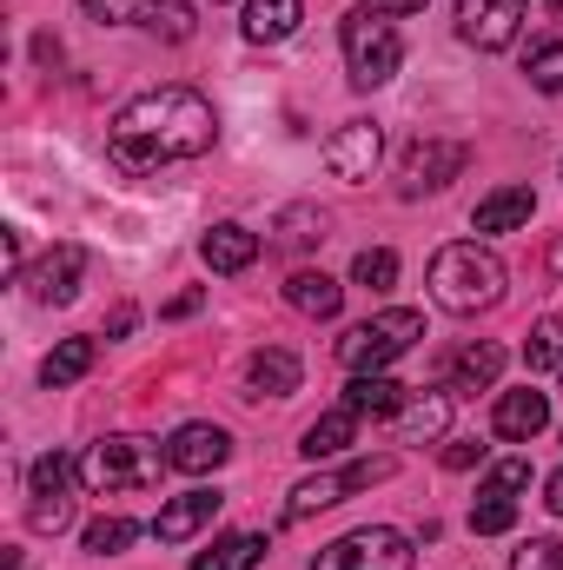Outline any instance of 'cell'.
Instances as JSON below:
<instances>
[{"mask_svg": "<svg viewBox=\"0 0 563 570\" xmlns=\"http://www.w3.org/2000/svg\"><path fill=\"white\" fill-rule=\"evenodd\" d=\"M213 140H219V114H213L206 94H192V87H152V94L127 100L113 114L107 159L120 173H159V166L213 153Z\"/></svg>", "mask_w": 563, "mask_h": 570, "instance_id": "6da1fadb", "label": "cell"}, {"mask_svg": "<svg viewBox=\"0 0 563 570\" xmlns=\"http://www.w3.org/2000/svg\"><path fill=\"white\" fill-rule=\"evenodd\" d=\"M431 298H437L444 312H457V318L491 312V305L504 298V259H497L491 246H477V239L444 246V253L431 259Z\"/></svg>", "mask_w": 563, "mask_h": 570, "instance_id": "7a4b0ae2", "label": "cell"}, {"mask_svg": "<svg viewBox=\"0 0 563 570\" xmlns=\"http://www.w3.org/2000/svg\"><path fill=\"white\" fill-rule=\"evenodd\" d=\"M159 464H166V451L152 444V438H134V431H120V438H100V444H87V458H80V484L87 491H146V484H159Z\"/></svg>", "mask_w": 563, "mask_h": 570, "instance_id": "3957f363", "label": "cell"}, {"mask_svg": "<svg viewBox=\"0 0 563 570\" xmlns=\"http://www.w3.org/2000/svg\"><path fill=\"white\" fill-rule=\"evenodd\" d=\"M338 47H345V73H352V87H385L398 67H405V40H398V27H392V13H372V7H358L345 27H338Z\"/></svg>", "mask_w": 563, "mask_h": 570, "instance_id": "277c9868", "label": "cell"}, {"mask_svg": "<svg viewBox=\"0 0 563 570\" xmlns=\"http://www.w3.org/2000/svg\"><path fill=\"white\" fill-rule=\"evenodd\" d=\"M418 338H424V312L392 305V312H372L365 325H352V332L338 338V365H345V372H385V365L405 358Z\"/></svg>", "mask_w": 563, "mask_h": 570, "instance_id": "5b68a950", "label": "cell"}, {"mask_svg": "<svg viewBox=\"0 0 563 570\" xmlns=\"http://www.w3.org/2000/svg\"><path fill=\"white\" fill-rule=\"evenodd\" d=\"M418 551L398 524H365V531H345L338 544H325L312 570H412Z\"/></svg>", "mask_w": 563, "mask_h": 570, "instance_id": "8992f818", "label": "cell"}, {"mask_svg": "<svg viewBox=\"0 0 563 570\" xmlns=\"http://www.w3.org/2000/svg\"><path fill=\"white\" fill-rule=\"evenodd\" d=\"M392 471H398V458H358V464H345V471L305 478V484H292V498H285V524H305V518H318V511L345 504L352 491H372V484H385Z\"/></svg>", "mask_w": 563, "mask_h": 570, "instance_id": "52a82bcc", "label": "cell"}, {"mask_svg": "<svg viewBox=\"0 0 563 570\" xmlns=\"http://www.w3.org/2000/svg\"><path fill=\"white\" fill-rule=\"evenodd\" d=\"M73 478H80V464L67 458V451H40L33 464H27V524L33 531H67L73 524Z\"/></svg>", "mask_w": 563, "mask_h": 570, "instance_id": "ba28073f", "label": "cell"}, {"mask_svg": "<svg viewBox=\"0 0 563 570\" xmlns=\"http://www.w3.org/2000/svg\"><path fill=\"white\" fill-rule=\"evenodd\" d=\"M517 491H531V458H504L484 471L477 504H471V531L477 538H504L517 524Z\"/></svg>", "mask_w": 563, "mask_h": 570, "instance_id": "9c48e42d", "label": "cell"}, {"mask_svg": "<svg viewBox=\"0 0 563 570\" xmlns=\"http://www.w3.org/2000/svg\"><path fill=\"white\" fill-rule=\"evenodd\" d=\"M524 13H531V0H457V33L477 53H504V47H517Z\"/></svg>", "mask_w": 563, "mask_h": 570, "instance_id": "30bf717a", "label": "cell"}, {"mask_svg": "<svg viewBox=\"0 0 563 570\" xmlns=\"http://www.w3.org/2000/svg\"><path fill=\"white\" fill-rule=\"evenodd\" d=\"M87 279V246H73V239H60V246H47L27 273H20V292L33 298V305H67L73 292Z\"/></svg>", "mask_w": 563, "mask_h": 570, "instance_id": "8fae6325", "label": "cell"}, {"mask_svg": "<svg viewBox=\"0 0 563 570\" xmlns=\"http://www.w3.org/2000/svg\"><path fill=\"white\" fill-rule=\"evenodd\" d=\"M378 159H385V134H378L372 120H345V127L325 140V166H332V179H345V186H365V179L378 173Z\"/></svg>", "mask_w": 563, "mask_h": 570, "instance_id": "7c38bea8", "label": "cell"}, {"mask_svg": "<svg viewBox=\"0 0 563 570\" xmlns=\"http://www.w3.org/2000/svg\"><path fill=\"white\" fill-rule=\"evenodd\" d=\"M464 159H471V146L464 140H412L405 146V166H398V186L418 199V193H437V186H451L457 173H464Z\"/></svg>", "mask_w": 563, "mask_h": 570, "instance_id": "4fadbf2b", "label": "cell"}, {"mask_svg": "<svg viewBox=\"0 0 563 570\" xmlns=\"http://www.w3.org/2000/svg\"><path fill=\"white\" fill-rule=\"evenodd\" d=\"M233 458V431L226 425H206V419H192V425H179L166 438V471H186V478H206V471H219Z\"/></svg>", "mask_w": 563, "mask_h": 570, "instance_id": "5bb4252c", "label": "cell"}, {"mask_svg": "<svg viewBox=\"0 0 563 570\" xmlns=\"http://www.w3.org/2000/svg\"><path fill=\"white\" fill-rule=\"evenodd\" d=\"M219 504H226V498L199 484V491L172 498V504H166V511L152 518V538H159V544H192V538H199V531H206V524L219 518Z\"/></svg>", "mask_w": 563, "mask_h": 570, "instance_id": "9a60e30c", "label": "cell"}, {"mask_svg": "<svg viewBox=\"0 0 563 570\" xmlns=\"http://www.w3.org/2000/svg\"><path fill=\"white\" fill-rule=\"evenodd\" d=\"M544 425H551V399H544L537 385H524V392H497L491 431H497L504 444H531V438H537Z\"/></svg>", "mask_w": 563, "mask_h": 570, "instance_id": "2e32d148", "label": "cell"}, {"mask_svg": "<svg viewBox=\"0 0 563 570\" xmlns=\"http://www.w3.org/2000/svg\"><path fill=\"white\" fill-rule=\"evenodd\" d=\"M497 372H504V345H491V338H471L451 365H444V392L451 399H471V392H491L497 385Z\"/></svg>", "mask_w": 563, "mask_h": 570, "instance_id": "e0dca14e", "label": "cell"}, {"mask_svg": "<svg viewBox=\"0 0 563 570\" xmlns=\"http://www.w3.org/2000/svg\"><path fill=\"white\" fill-rule=\"evenodd\" d=\"M531 213H537L531 186H497L471 206V233H517V226H531Z\"/></svg>", "mask_w": 563, "mask_h": 570, "instance_id": "ac0fdd59", "label": "cell"}, {"mask_svg": "<svg viewBox=\"0 0 563 570\" xmlns=\"http://www.w3.org/2000/svg\"><path fill=\"white\" fill-rule=\"evenodd\" d=\"M298 20H305V0H246V7H239V33H246L253 47H279V40H292Z\"/></svg>", "mask_w": 563, "mask_h": 570, "instance_id": "d6986e66", "label": "cell"}, {"mask_svg": "<svg viewBox=\"0 0 563 570\" xmlns=\"http://www.w3.org/2000/svg\"><path fill=\"white\" fill-rule=\"evenodd\" d=\"M392 419H398V438H405V444H437V438L451 431V392H444V385H437V392H412Z\"/></svg>", "mask_w": 563, "mask_h": 570, "instance_id": "ffe728a7", "label": "cell"}, {"mask_svg": "<svg viewBox=\"0 0 563 570\" xmlns=\"http://www.w3.org/2000/svg\"><path fill=\"white\" fill-rule=\"evenodd\" d=\"M199 259H206L213 273H226V279H233V273H246V266L259 259V233H246V226H233V219H226V226H206Z\"/></svg>", "mask_w": 563, "mask_h": 570, "instance_id": "44dd1931", "label": "cell"}, {"mask_svg": "<svg viewBox=\"0 0 563 570\" xmlns=\"http://www.w3.org/2000/svg\"><path fill=\"white\" fill-rule=\"evenodd\" d=\"M292 392H298V352H285V345L253 352V365H246V399H292Z\"/></svg>", "mask_w": 563, "mask_h": 570, "instance_id": "7402d4cb", "label": "cell"}, {"mask_svg": "<svg viewBox=\"0 0 563 570\" xmlns=\"http://www.w3.org/2000/svg\"><path fill=\"white\" fill-rule=\"evenodd\" d=\"M285 298H292V312H305V318H338V305H345V285L332 279V273H292L285 279Z\"/></svg>", "mask_w": 563, "mask_h": 570, "instance_id": "603a6c76", "label": "cell"}, {"mask_svg": "<svg viewBox=\"0 0 563 570\" xmlns=\"http://www.w3.org/2000/svg\"><path fill=\"white\" fill-rule=\"evenodd\" d=\"M266 551H273V544H266L259 531H226V538H213V544L192 558V570H259Z\"/></svg>", "mask_w": 563, "mask_h": 570, "instance_id": "cb8c5ba5", "label": "cell"}, {"mask_svg": "<svg viewBox=\"0 0 563 570\" xmlns=\"http://www.w3.org/2000/svg\"><path fill=\"white\" fill-rule=\"evenodd\" d=\"M93 372V338H60L47 358H40V385L47 392H67V385H80Z\"/></svg>", "mask_w": 563, "mask_h": 570, "instance_id": "d4e9b609", "label": "cell"}, {"mask_svg": "<svg viewBox=\"0 0 563 570\" xmlns=\"http://www.w3.org/2000/svg\"><path fill=\"white\" fill-rule=\"evenodd\" d=\"M352 438H358V412H352V405H332L325 419H312V425H305L298 451H305V458H338Z\"/></svg>", "mask_w": 563, "mask_h": 570, "instance_id": "484cf974", "label": "cell"}, {"mask_svg": "<svg viewBox=\"0 0 563 570\" xmlns=\"http://www.w3.org/2000/svg\"><path fill=\"white\" fill-rule=\"evenodd\" d=\"M412 392L392 379V372H352V385H345V405L365 419V412H398Z\"/></svg>", "mask_w": 563, "mask_h": 570, "instance_id": "4316f807", "label": "cell"}, {"mask_svg": "<svg viewBox=\"0 0 563 570\" xmlns=\"http://www.w3.org/2000/svg\"><path fill=\"white\" fill-rule=\"evenodd\" d=\"M325 226H332V219H325L318 206H285V213H279V246H285V253L325 246Z\"/></svg>", "mask_w": 563, "mask_h": 570, "instance_id": "83f0119b", "label": "cell"}, {"mask_svg": "<svg viewBox=\"0 0 563 570\" xmlns=\"http://www.w3.org/2000/svg\"><path fill=\"white\" fill-rule=\"evenodd\" d=\"M352 285H365V292H392V285H398V253H392V246H365V253L352 259Z\"/></svg>", "mask_w": 563, "mask_h": 570, "instance_id": "f1b7e54d", "label": "cell"}, {"mask_svg": "<svg viewBox=\"0 0 563 570\" xmlns=\"http://www.w3.org/2000/svg\"><path fill=\"white\" fill-rule=\"evenodd\" d=\"M524 365H531V372H551V365H563V318H557V312L531 325V338H524Z\"/></svg>", "mask_w": 563, "mask_h": 570, "instance_id": "f546056e", "label": "cell"}, {"mask_svg": "<svg viewBox=\"0 0 563 570\" xmlns=\"http://www.w3.org/2000/svg\"><path fill=\"white\" fill-rule=\"evenodd\" d=\"M524 73H531L537 94H563V40H531Z\"/></svg>", "mask_w": 563, "mask_h": 570, "instance_id": "4dcf8cb0", "label": "cell"}, {"mask_svg": "<svg viewBox=\"0 0 563 570\" xmlns=\"http://www.w3.org/2000/svg\"><path fill=\"white\" fill-rule=\"evenodd\" d=\"M134 538H140L134 518H93V524H87V551H93V558H120Z\"/></svg>", "mask_w": 563, "mask_h": 570, "instance_id": "1f68e13d", "label": "cell"}, {"mask_svg": "<svg viewBox=\"0 0 563 570\" xmlns=\"http://www.w3.org/2000/svg\"><path fill=\"white\" fill-rule=\"evenodd\" d=\"M93 20H107V27H146L166 0H80Z\"/></svg>", "mask_w": 563, "mask_h": 570, "instance_id": "d6a6232c", "label": "cell"}, {"mask_svg": "<svg viewBox=\"0 0 563 570\" xmlns=\"http://www.w3.org/2000/svg\"><path fill=\"white\" fill-rule=\"evenodd\" d=\"M146 27H152L159 40H192V0H166Z\"/></svg>", "mask_w": 563, "mask_h": 570, "instance_id": "836d02e7", "label": "cell"}, {"mask_svg": "<svg viewBox=\"0 0 563 570\" xmlns=\"http://www.w3.org/2000/svg\"><path fill=\"white\" fill-rule=\"evenodd\" d=\"M511 570H563V544L557 538H531V544L511 558Z\"/></svg>", "mask_w": 563, "mask_h": 570, "instance_id": "e575fe53", "label": "cell"}, {"mask_svg": "<svg viewBox=\"0 0 563 570\" xmlns=\"http://www.w3.org/2000/svg\"><path fill=\"white\" fill-rule=\"evenodd\" d=\"M206 305V292H179V298H166V318H192Z\"/></svg>", "mask_w": 563, "mask_h": 570, "instance_id": "d590c367", "label": "cell"}, {"mask_svg": "<svg viewBox=\"0 0 563 570\" xmlns=\"http://www.w3.org/2000/svg\"><path fill=\"white\" fill-rule=\"evenodd\" d=\"M477 458H484V444H451V451H444V464H451V471H471Z\"/></svg>", "mask_w": 563, "mask_h": 570, "instance_id": "8d00e7d4", "label": "cell"}, {"mask_svg": "<svg viewBox=\"0 0 563 570\" xmlns=\"http://www.w3.org/2000/svg\"><path fill=\"white\" fill-rule=\"evenodd\" d=\"M365 7H372V13H392V20H398V13H418L424 0H365Z\"/></svg>", "mask_w": 563, "mask_h": 570, "instance_id": "74e56055", "label": "cell"}, {"mask_svg": "<svg viewBox=\"0 0 563 570\" xmlns=\"http://www.w3.org/2000/svg\"><path fill=\"white\" fill-rule=\"evenodd\" d=\"M107 332H113V338H127V332H134V305H120V312L107 318Z\"/></svg>", "mask_w": 563, "mask_h": 570, "instance_id": "f35d334b", "label": "cell"}, {"mask_svg": "<svg viewBox=\"0 0 563 570\" xmlns=\"http://www.w3.org/2000/svg\"><path fill=\"white\" fill-rule=\"evenodd\" d=\"M544 504L563 518V471H551V484H544Z\"/></svg>", "mask_w": 563, "mask_h": 570, "instance_id": "ab89813d", "label": "cell"}, {"mask_svg": "<svg viewBox=\"0 0 563 570\" xmlns=\"http://www.w3.org/2000/svg\"><path fill=\"white\" fill-rule=\"evenodd\" d=\"M544 266H551V279H563V233L551 239V253H544Z\"/></svg>", "mask_w": 563, "mask_h": 570, "instance_id": "60d3db41", "label": "cell"}, {"mask_svg": "<svg viewBox=\"0 0 563 570\" xmlns=\"http://www.w3.org/2000/svg\"><path fill=\"white\" fill-rule=\"evenodd\" d=\"M7 570H27V564H20V558H7Z\"/></svg>", "mask_w": 563, "mask_h": 570, "instance_id": "b9f144b4", "label": "cell"}, {"mask_svg": "<svg viewBox=\"0 0 563 570\" xmlns=\"http://www.w3.org/2000/svg\"><path fill=\"white\" fill-rule=\"evenodd\" d=\"M551 13H557V20H563V0H551Z\"/></svg>", "mask_w": 563, "mask_h": 570, "instance_id": "7bdbcfd3", "label": "cell"}]
</instances>
